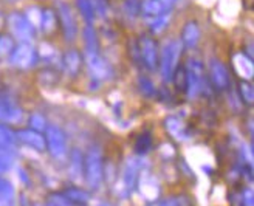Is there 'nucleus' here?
Wrapping results in <instances>:
<instances>
[{"mask_svg":"<svg viewBox=\"0 0 254 206\" xmlns=\"http://www.w3.org/2000/svg\"><path fill=\"white\" fill-rule=\"evenodd\" d=\"M182 48H183V45L180 41H171L164 45V48L161 51L160 69H161L163 79L166 82H171L175 78V71H177V67H179Z\"/></svg>","mask_w":254,"mask_h":206,"instance_id":"obj_1","label":"nucleus"},{"mask_svg":"<svg viewBox=\"0 0 254 206\" xmlns=\"http://www.w3.org/2000/svg\"><path fill=\"white\" fill-rule=\"evenodd\" d=\"M85 167V182L92 189H98L101 186L104 177V164H103V153L98 147H92L84 158Z\"/></svg>","mask_w":254,"mask_h":206,"instance_id":"obj_2","label":"nucleus"},{"mask_svg":"<svg viewBox=\"0 0 254 206\" xmlns=\"http://www.w3.org/2000/svg\"><path fill=\"white\" fill-rule=\"evenodd\" d=\"M185 81H186V93L189 99H195L201 92H203V66L200 61L197 59H190L186 66V74H185Z\"/></svg>","mask_w":254,"mask_h":206,"instance_id":"obj_3","label":"nucleus"},{"mask_svg":"<svg viewBox=\"0 0 254 206\" xmlns=\"http://www.w3.org/2000/svg\"><path fill=\"white\" fill-rule=\"evenodd\" d=\"M45 143L48 147V152L56 160H64L67 157V138L59 127L56 126H47L45 127Z\"/></svg>","mask_w":254,"mask_h":206,"instance_id":"obj_4","label":"nucleus"},{"mask_svg":"<svg viewBox=\"0 0 254 206\" xmlns=\"http://www.w3.org/2000/svg\"><path fill=\"white\" fill-rule=\"evenodd\" d=\"M8 25H9L12 36H14L20 44H30L33 41L34 28L30 25L27 17L20 14V12H11L8 16Z\"/></svg>","mask_w":254,"mask_h":206,"instance_id":"obj_5","label":"nucleus"},{"mask_svg":"<svg viewBox=\"0 0 254 206\" xmlns=\"http://www.w3.org/2000/svg\"><path fill=\"white\" fill-rule=\"evenodd\" d=\"M85 64L88 73L96 81H107L113 76V70L110 64L99 53H85Z\"/></svg>","mask_w":254,"mask_h":206,"instance_id":"obj_6","label":"nucleus"},{"mask_svg":"<svg viewBox=\"0 0 254 206\" xmlns=\"http://www.w3.org/2000/svg\"><path fill=\"white\" fill-rule=\"evenodd\" d=\"M37 55L31 44H20L11 51V64L17 69H30L36 64Z\"/></svg>","mask_w":254,"mask_h":206,"instance_id":"obj_7","label":"nucleus"},{"mask_svg":"<svg viewBox=\"0 0 254 206\" xmlns=\"http://www.w3.org/2000/svg\"><path fill=\"white\" fill-rule=\"evenodd\" d=\"M58 16L61 19V25H62L65 39L74 41L76 34H78V27H76V20H74L70 5H67L65 2H58Z\"/></svg>","mask_w":254,"mask_h":206,"instance_id":"obj_8","label":"nucleus"},{"mask_svg":"<svg viewBox=\"0 0 254 206\" xmlns=\"http://www.w3.org/2000/svg\"><path fill=\"white\" fill-rule=\"evenodd\" d=\"M141 163L136 158H129L124 164V169H123V185L126 192H130L138 182V174L139 169H141Z\"/></svg>","mask_w":254,"mask_h":206,"instance_id":"obj_9","label":"nucleus"},{"mask_svg":"<svg viewBox=\"0 0 254 206\" xmlns=\"http://www.w3.org/2000/svg\"><path fill=\"white\" fill-rule=\"evenodd\" d=\"M209 73H211V81L217 90H225L230 85V74L223 64L217 59H212L209 64Z\"/></svg>","mask_w":254,"mask_h":206,"instance_id":"obj_10","label":"nucleus"},{"mask_svg":"<svg viewBox=\"0 0 254 206\" xmlns=\"http://www.w3.org/2000/svg\"><path fill=\"white\" fill-rule=\"evenodd\" d=\"M139 53H141V59L144 62V66L149 70H155L157 59H158V50H157V44L152 41L150 37H144V39L141 41Z\"/></svg>","mask_w":254,"mask_h":206,"instance_id":"obj_11","label":"nucleus"},{"mask_svg":"<svg viewBox=\"0 0 254 206\" xmlns=\"http://www.w3.org/2000/svg\"><path fill=\"white\" fill-rule=\"evenodd\" d=\"M138 189L141 192V196L149 200V202H154L157 200V197L160 196V186L155 177H152L150 174H144L141 178H139V183H138Z\"/></svg>","mask_w":254,"mask_h":206,"instance_id":"obj_12","label":"nucleus"},{"mask_svg":"<svg viewBox=\"0 0 254 206\" xmlns=\"http://www.w3.org/2000/svg\"><path fill=\"white\" fill-rule=\"evenodd\" d=\"M16 138L20 139L22 143H25L27 146L39 150V152L45 150V138L41 135V132L33 131V129H27V131L16 132Z\"/></svg>","mask_w":254,"mask_h":206,"instance_id":"obj_13","label":"nucleus"},{"mask_svg":"<svg viewBox=\"0 0 254 206\" xmlns=\"http://www.w3.org/2000/svg\"><path fill=\"white\" fill-rule=\"evenodd\" d=\"M22 118V110L8 98H0V120L6 123H17Z\"/></svg>","mask_w":254,"mask_h":206,"instance_id":"obj_14","label":"nucleus"},{"mask_svg":"<svg viewBox=\"0 0 254 206\" xmlns=\"http://www.w3.org/2000/svg\"><path fill=\"white\" fill-rule=\"evenodd\" d=\"M200 39V30L195 22H188L182 33V45L186 48H194Z\"/></svg>","mask_w":254,"mask_h":206,"instance_id":"obj_15","label":"nucleus"},{"mask_svg":"<svg viewBox=\"0 0 254 206\" xmlns=\"http://www.w3.org/2000/svg\"><path fill=\"white\" fill-rule=\"evenodd\" d=\"M234 69L244 79H251L253 78V73H254L253 59L245 56L244 53L234 55Z\"/></svg>","mask_w":254,"mask_h":206,"instance_id":"obj_16","label":"nucleus"},{"mask_svg":"<svg viewBox=\"0 0 254 206\" xmlns=\"http://www.w3.org/2000/svg\"><path fill=\"white\" fill-rule=\"evenodd\" d=\"M164 126H166V131L175 138V139H179V141H186L189 139V132L185 129L183 123L179 120V118H175V117H169L164 120Z\"/></svg>","mask_w":254,"mask_h":206,"instance_id":"obj_17","label":"nucleus"},{"mask_svg":"<svg viewBox=\"0 0 254 206\" xmlns=\"http://www.w3.org/2000/svg\"><path fill=\"white\" fill-rule=\"evenodd\" d=\"M82 166H84L82 153L78 149H74L70 153V166H68V172L73 182H81L82 180Z\"/></svg>","mask_w":254,"mask_h":206,"instance_id":"obj_18","label":"nucleus"},{"mask_svg":"<svg viewBox=\"0 0 254 206\" xmlns=\"http://www.w3.org/2000/svg\"><path fill=\"white\" fill-rule=\"evenodd\" d=\"M16 192L14 188L6 180H0V206H14Z\"/></svg>","mask_w":254,"mask_h":206,"instance_id":"obj_19","label":"nucleus"},{"mask_svg":"<svg viewBox=\"0 0 254 206\" xmlns=\"http://www.w3.org/2000/svg\"><path fill=\"white\" fill-rule=\"evenodd\" d=\"M64 67H65L68 74H76L81 67V56L78 51L70 50L68 53L64 56Z\"/></svg>","mask_w":254,"mask_h":206,"instance_id":"obj_20","label":"nucleus"},{"mask_svg":"<svg viewBox=\"0 0 254 206\" xmlns=\"http://www.w3.org/2000/svg\"><path fill=\"white\" fill-rule=\"evenodd\" d=\"M141 8H143V14L146 17H154V19L163 14V11H164L161 0H144Z\"/></svg>","mask_w":254,"mask_h":206,"instance_id":"obj_21","label":"nucleus"},{"mask_svg":"<svg viewBox=\"0 0 254 206\" xmlns=\"http://www.w3.org/2000/svg\"><path fill=\"white\" fill-rule=\"evenodd\" d=\"M16 134L8 129L6 126L0 124V152L8 150L9 147H12V144L16 143Z\"/></svg>","mask_w":254,"mask_h":206,"instance_id":"obj_22","label":"nucleus"},{"mask_svg":"<svg viewBox=\"0 0 254 206\" xmlns=\"http://www.w3.org/2000/svg\"><path fill=\"white\" fill-rule=\"evenodd\" d=\"M84 41H85V53H98L96 33L92 25H87L84 30Z\"/></svg>","mask_w":254,"mask_h":206,"instance_id":"obj_23","label":"nucleus"},{"mask_svg":"<svg viewBox=\"0 0 254 206\" xmlns=\"http://www.w3.org/2000/svg\"><path fill=\"white\" fill-rule=\"evenodd\" d=\"M65 196L68 197L70 202H73L74 205H78V206H84V205H87L88 202H90V194L85 192V191H82V189H76V188L68 189V191H65Z\"/></svg>","mask_w":254,"mask_h":206,"instance_id":"obj_24","label":"nucleus"},{"mask_svg":"<svg viewBox=\"0 0 254 206\" xmlns=\"http://www.w3.org/2000/svg\"><path fill=\"white\" fill-rule=\"evenodd\" d=\"M76 3H78V8L81 11L82 17L85 19L87 25H92L93 20H95V9H93V3L92 0H76Z\"/></svg>","mask_w":254,"mask_h":206,"instance_id":"obj_25","label":"nucleus"},{"mask_svg":"<svg viewBox=\"0 0 254 206\" xmlns=\"http://www.w3.org/2000/svg\"><path fill=\"white\" fill-rule=\"evenodd\" d=\"M25 17H27L33 28H39L42 22V9L37 6H28L27 11H25Z\"/></svg>","mask_w":254,"mask_h":206,"instance_id":"obj_26","label":"nucleus"},{"mask_svg":"<svg viewBox=\"0 0 254 206\" xmlns=\"http://www.w3.org/2000/svg\"><path fill=\"white\" fill-rule=\"evenodd\" d=\"M56 27V14L52 9H45L42 11V22H41V28L45 33H52Z\"/></svg>","mask_w":254,"mask_h":206,"instance_id":"obj_27","label":"nucleus"},{"mask_svg":"<svg viewBox=\"0 0 254 206\" xmlns=\"http://www.w3.org/2000/svg\"><path fill=\"white\" fill-rule=\"evenodd\" d=\"M169 19H171V16L169 14H160V16H157L154 20H152V25H150V30H152V33L154 34H160V33H163L164 30H166V27L169 25Z\"/></svg>","mask_w":254,"mask_h":206,"instance_id":"obj_28","label":"nucleus"},{"mask_svg":"<svg viewBox=\"0 0 254 206\" xmlns=\"http://www.w3.org/2000/svg\"><path fill=\"white\" fill-rule=\"evenodd\" d=\"M152 147V137L149 134H141L138 137L136 143H135V150L138 155H144L146 152Z\"/></svg>","mask_w":254,"mask_h":206,"instance_id":"obj_29","label":"nucleus"},{"mask_svg":"<svg viewBox=\"0 0 254 206\" xmlns=\"http://www.w3.org/2000/svg\"><path fill=\"white\" fill-rule=\"evenodd\" d=\"M30 124H31V129H33V131H37V132L45 131V127H47V121H45V118L42 117L41 113H34V115H31Z\"/></svg>","mask_w":254,"mask_h":206,"instance_id":"obj_30","label":"nucleus"},{"mask_svg":"<svg viewBox=\"0 0 254 206\" xmlns=\"http://www.w3.org/2000/svg\"><path fill=\"white\" fill-rule=\"evenodd\" d=\"M14 50V44L12 39L8 36H0V56H6Z\"/></svg>","mask_w":254,"mask_h":206,"instance_id":"obj_31","label":"nucleus"},{"mask_svg":"<svg viewBox=\"0 0 254 206\" xmlns=\"http://www.w3.org/2000/svg\"><path fill=\"white\" fill-rule=\"evenodd\" d=\"M157 206H189V200L186 197H171L161 203H157Z\"/></svg>","mask_w":254,"mask_h":206,"instance_id":"obj_32","label":"nucleus"},{"mask_svg":"<svg viewBox=\"0 0 254 206\" xmlns=\"http://www.w3.org/2000/svg\"><path fill=\"white\" fill-rule=\"evenodd\" d=\"M139 88H141V92L147 96H152L155 93V88H154V84H152L147 78H139Z\"/></svg>","mask_w":254,"mask_h":206,"instance_id":"obj_33","label":"nucleus"},{"mask_svg":"<svg viewBox=\"0 0 254 206\" xmlns=\"http://www.w3.org/2000/svg\"><path fill=\"white\" fill-rule=\"evenodd\" d=\"M93 3V9H95V14H98L99 17H106V12H107V5L104 0H92Z\"/></svg>","mask_w":254,"mask_h":206,"instance_id":"obj_34","label":"nucleus"},{"mask_svg":"<svg viewBox=\"0 0 254 206\" xmlns=\"http://www.w3.org/2000/svg\"><path fill=\"white\" fill-rule=\"evenodd\" d=\"M12 164V158L8 155L6 152H0V174L6 172Z\"/></svg>","mask_w":254,"mask_h":206,"instance_id":"obj_35","label":"nucleus"},{"mask_svg":"<svg viewBox=\"0 0 254 206\" xmlns=\"http://www.w3.org/2000/svg\"><path fill=\"white\" fill-rule=\"evenodd\" d=\"M240 93H242V98L248 102V104H251L253 102V87H251V84H247V82L240 84Z\"/></svg>","mask_w":254,"mask_h":206,"instance_id":"obj_36","label":"nucleus"},{"mask_svg":"<svg viewBox=\"0 0 254 206\" xmlns=\"http://www.w3.org/2000/svg\"><path fill=\"white\" fill-rule=\"evenodd\" d=\"M41 55L45 59H52V58H55L56 51H55V48L50 45V44H42L41 45Z\"/></svg>","mask_w":254,"mask_h":206,"instance_id":"obj_37","label":"nucleus"},{"mask_svg":"<svg viewBox=\"0 0 254 206\" xmlns=\"http://www.w3.org/2000/svg\"><path fill=\"white\" fill-rule=\"evenodd\" d=\"M126 12L129 16H135L136 12H138V2L136 0H127V3H126Z\"/></svg>","mask_w":254,"mask_h":206,"instance_id":"obj_38","label":"nucleus"},{"mask_svg":"<svg viewBox=\"0 0 254 206\" xmlns=\"http://www.w3.org/2000/svg\"><path fill=\"white\" fill-rule=\"evenodd\" d=\"M242 200H244V205H245V206H253V191H251V189L244 191Z\"/></svg>","mask_w":254,"mask_h":206,"instance_id":"obj_39","label":"nucleus"},{"mask_svg":"<svg viewBox=\"0 0 254 206\" xmlns=\"http://www.w3.org/2000/svg\"><path fill=\"white\" fill-rule=\"evenodd\" d=\"M175 2H177V0H161V3H163L164 9H166V8H171Z\"/></svg>","mask_w":254,"mask_h":206,"instance_id":"obj_40","label":"nucleus"},{"mask_svg":"<svg viewBox=\"0 0 254 206\" xmlns=\"http://www.w3.org/2000/svg\"><path fill=\"white\" fill-rule=\"evenodd\" d=\"M149 206H157V205H155V203H154V205H149Z\"/></svg>","mask_w":254,"mask_h":206,"instance_id":"obj_41","label":"nucleus"},{"mask_svg":"<svg viewBox=\"0 0 254 206\" xmlns=\"http://www.w3.org/2000/svg\"><path fill=\"white\" fill-rule=\"evenodd\" d=\"M9 2H16V0H9Z\"/></svg>","mask_w":254,"mask_h":206,"instance_id":"obj_42","label":"nucleus"}]
</instances>
